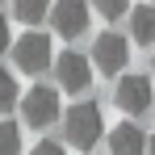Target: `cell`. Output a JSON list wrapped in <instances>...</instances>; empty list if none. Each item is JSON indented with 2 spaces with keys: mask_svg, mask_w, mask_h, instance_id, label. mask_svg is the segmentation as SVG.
<instances>
[{
  "mask_svg": "<svg viewBox=\"0 0 155 155\" xmlns=\"http://www.w3.org/2000/svg\"><path fill=\"white\" fill-rule=\"evenodd\" d=\"M105 143H109V155H143L147 151V134L134 126V122L113 126L109 134H105Z\"/></svg>",
  "mask_w": 155,
  "mask_h": 155,
  "instance_id": "obj_8",
  "label": "cell"
},
{
  "mask_svg": "<svg viewBox=\"0 0 155 155\" xmlns=\"http://www.w3.org/2000/svg\"><path fill=\"white\" fill-rule=\"evenodd\" d=\"M130 63V42L122 38V34H113V29H105V34H97V42H92V67L101 71V76H122Z\"/></svg>",
  "mask_w": 155,
  "mask_h": 155,
  "instance_id": "obj_4",
  "label": "cell"
},
{
  "mask_svg": "<svg viewBox=\"0 0 155 155\" xmlns=\"http://www.w3.org/2000/svg\"><path fill=\"white\" fill-rule=\"evenodd\" d=\"M92 8L101 13L105 21H117V17H130V0H92Z\"/></svg>",
  "mask_w": 155,
  "mask_h": 155,
  "instance_id": "obj_13",
  "label": "cell"
},
{
  "mask_svg": "<svg viewBox=\"0 0 155 155\" xmlns=\"http://www.w3.org/2000/svg\"><path fill=\"white\" fill-rule=\"evenodd\" d=\"M13 63H17V71H25V76H42L46 67H54L51 38H46V34H38V29L21 34V38L13 42Z\"/></svg>",
  "mask_w": 155,
  "mask_h": 155,
  "instance_id": "obj_2",
  "label": "cell"
},
{
  "mask_svg": "<svg viewBox=\"0 0 155 155\" xmlns=\"http://www.w3.org/2000/svg\"><path fill=\"white\" fill-rule=\"evenodd\" d=\"M130 38L138 46H155V4L130 8Z\"/></svg>",
  "mask_w": 155,
  "mask_h": 155,
  "instance_id": "obj_9",
  "label": "cell"
},
{
  "mask_svg": "<svg viewBox=\"0 0 155 155\" xmlns=\"http://www.w3.org/2000/svg\"><path fill=\"white\" fill-rule=\"evenodd\" d=\"M29 155H67V151H63L59 143H51V138H42V143H38V147H34Z\"/></svg>",
  "mask_w": 155,
  "mask_h": 155,
  "instance_id": "obj_14",
  "label": "cell"
},
{
  "mask_svg": "<svg viewBox=\"0 0 155 155\" xmlns=\"http://www.w3.org/2000/svg\"><path fill=\"white\" fill-rule=\"evenodd\" d=\"M63 138L67 147H80V151H92L105 138V117L97 101H76L67 113H63Z\"/></svg>",
  "mask_w": 155,
  "mask_h": 155,
  "instance_id": "obj_1",
  "label": "cell"
},
{
  "mask_svg": "<svg viewBox=\"0 0 155 155\" xmlns=\"http://www.w3.org/2000/svg\"><path fill=\"white\" fill-rule=\"evenodd\" d=\"M51 0H13V17L17 21H25V25H38V21H46L51 17Z\"/></svg>",
  "mask_w": 155,
  "mask_h": 155,
  "instance_id": "obj_10",
  "label": "cell"
},
{
  "mask_svg": "<svg viewBox=\"0 0 155 155\" xmlns=\"http://www.w3.org/2000/svg\"><path fill=\"white\" fill-rule=\"evenodd\" d=\"M21 117H25V126H34V130L54 126V122L63 117V109H59V88H46V84L29 88L25 97H21Z\"/></svg>",
  "mask_w": 155,
  "mask_h": 155,
  "instance_id": "obj_3",
  "label": "cell"
},
{
  "mask_svg": "<svg viewBox=\"0 0 155 155\" xmlns=\"http://www.w3.org/2000/svg\"><path fill=\"white\" fill-rule=\"evenodd\" d=\"M92 4L88 0H54L51 8V25L59 38H80V34H88V21H92Z\"/></svg>",
  "mask_w": 155,
  "mask_h": 155,
  "instance_id": "obj_5",
  "label": "cell"
},
{
  "mask_svg": "<svg viewBox=\"0 0 155 155\" xmlns=\"http://www.w3.org/2000/svg\"><path fill=\"white\" fill-rule=\"evenodd\" d=\"M0 155H21V130L13 122H0Z\"/></svg>",
  "mask_w": 155,
  "mask_h": 155,
  "instance_id": "obj_12",
  "label": "cell"
},
{
  "mask_svg": "<svg viewBox=\"0 0 155 155\" xmlns=\"http://www.w3.org/2000/svg\"><path fill=\"white\" fill-rule=\"evenodd\" d=\"M151 71H155V54H151Z\"/></svg>",
  "mask_w": 155,
  "mask_h": 155,
  "instance_id": "obj_17",
  "label": "cell"
},
{
  "mask_svg": "<svg viewBox=\"0 0 155 155\" xmlns=\"http://www.w3.org/2000/svg\"><path fill=\"white\" fill-rule=\"evenodd\" d=\"M13 105H21V88H17L13 71H4V67H0V113H8Z\"/></svg>",
  "mask_w": 155,
  "mask_h": 155,
  "instance_id": "obj_11",
  "label": "cell"
},
{
  "mask_svg": "<svg viewBox=\"0 0 155 155\" xmlns=\"http://www.w3.org/2000/svg\"><path fill=\"white\" fill-rule=\"evenodd\" d=\"M54 80H59L63 92L80 97V92L92 84V59H84L80 51H63L59 59H54Z\"/></svg>",
  "mask_w": 155,
  "mask_h": 155,
  "instance_id": "obj_6",
  "label": "cell"
},
{
  "mask_svg": "<svg viewBox=\"0 0 155 155\" xmlns=\"http://www.w3.org/2000/svg\"><path fill=\"white\" fill-rule=\"evenodd\" d=\"M113 101H117V109H126V113H147L155 105L151 80L147 76H122L117 88H113Z\"/></svg>",
  "mask_w": 155,
  "mask_h": 155,
  "instance_id": "obj_7",
  "label": "cell"
},
{
  "mask_svg": "<svg viewBox=\"0 0 155 155\" xmlns=\"http://www.w3.org/2000/svg\"><path fill=\"white\" fill-rule=\"evenodd\" d=\"M147 151H151V155H155V134H151V138H147Z\"/></svg>",
  "mask_w": 155,
  "mask_h": 155,
  "instance_id": "obj_16",
  "label": "cell"
},
{
  "mask_svg": "<svg viewBox=\"0 0 155 155\" xmlns=\"http://www.w3.org/2000/svg\"><path fill=\"white\" fill-rule=\"evenodd\" d=\"M4 51H13V34H8V21L0 17V54Z\"/></svg>",
  "mask_w": 155,
  "mask_h": 155,
  "instance_id": "obj_15",
  "label": "cell"
}]
</instances>
